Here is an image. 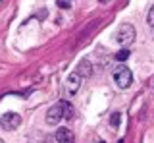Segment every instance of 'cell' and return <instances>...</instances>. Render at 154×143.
I'll return each mask as SVG.
<instances>
[{
  "instance_id": "1",
  "label": "cell",
  "mask_w": 154,
  "mask_h": 143,
  "mask_svg": "<svg viewBox=\"0 0 154 143\" xmlns=\"http://www.w3.org/2000/svg\"><path fill=\"white\" fill-rule=\"evenodd\" d=\"M71 116H73V106H71V103L60 101V103H56L54 106L46 112V124H48V126H56L58 122H62V118L69 120Z\"/></svg>"
},
{
  "instance_id": "2",
  "label": "cell",
  "mask_w": 154,
  "mask_h": 143,
  "mask_svg": "<svg viewBox=\"0 0 154 143\" xmlns=\"http://www.w3.org/2000/svg\"><path fill=\"white\" fill-rule=\"evenodd\" d=\"M135 37H137V33H135V27L129 25V23H123V25H119V29L116 31L114 35V41L118 43V45H131L135 41Z\"/></svg>"
},
{
  "instance_id": "3",
  "label": "cell",
  "mask_w": 154,
  "mask_h": 143,
  "mask_svg": "<svg viewBox=\"0 0 154 143\" xmlns=\"http://www.w3.org/2000/svg\"><path fill=\"white\" fill-rule=\"evenodd\" d=\"M114 81H116V85H118L119 89H127L129 85H131V81H133L131 70L125 68V66H118L116 72H114Z\"/></svg>"
},
{
  "instance_id": "4",
  "label": "cell",
  "mask_w": 154,
  "mask_h": 143,
  "mask_svg": "<svg viewBox=\"0 0 154 143\" xmlns=\"http://www.w3.org/2000/svg\"><path fill=\"white\" fill-rule=\"evenodd\" d=\"M81 83H83V78H81L77 72H73V74L67 75L66 83H64V89H66V95L67 97H73V95H77V91L81 89Z\"/></svg>"
},
{
  "instance_id": "5",
  "label": "cell",
  "mask_w": 154,
  "mask_h": 143,
  "mask_svg": "<svg viewBox=\"0 0 154 143\" xmlns=\"http://www.w3.org/2000/svg\"><path fill=\"white\" fill-rule=\"evenodd\" d=\"M0 124H2L4 130L12 132L16 130V128H19V124H21V116H19L17 112H6L0 116Z\"/></svg>"
},
{
  "instance_id": "6",
  "label": "cell",
  "mask_w": 154,
  "mask_h": 143,
  "mask_svg": "<svg viewBox=\"0 0 154 143\" xmlns=\"http://www.w3.org/2000/svg\"><path fill=\"white\" fill-rule=\"evenodd\" d=\"M77 74H79L81 75V78H91V75H93V64H91V60L89 58H83V60H81L79 62V64H77Z\"/></svg>"
},
{
  "instance_id": "7",
  "label": "cell",
  "mask_w": 154,
  "mask_h": 143,
  "mask_svg": "<svg viewBox=\"0 0 154 143\" xmlns=\"http://www.w3.org/2000/svg\"><path fill=\"white\" fill-rule=\"evenodd\" d=\"M73 132L67 130V128H60V130L56 132V141L58 143H73Z\"/></svg>"
},
{
  "instance_id": "8",
  "label": "cell",
  "mask_w": 154,
  "mask_h": 143,
  "mask_svg": "<svg viewBox=\"0 0 154 143\" xmlns=\"http://www.w3.org/2000/svg\"><path fill=\"white\" fill-rule=\"evenodd\" d=\"M116 58H118L119 62H125V60L129 58V50H125V49H123V50H119L118 54H116Z\"/></svg>"
},
{
  "instance_id": "9",
  "label": "cell",
  "mask_w": 154,
  "mask_h": 143,
  "mask_svg": "<svg viewBox=\"0 0 154 143\" xmlns=\"http://www.w3.org/2000/svg\"><path fill=\"white\" fill-rule=\"evenodd\" d=\"M146 23L150 27H154V6L150 8V10H148V16H146Z\"/></svg>"
},
{
  "instance_id": "10",
  "label": "cell",
  "mask_w": 154,
  "mask_h": 143,
  "mask_svg": "<svg viewBox=\"0 0 154 143\" xmlns=\"http://www.w3.org/2000/svg\"><path fill=\"white\" fill-rule=\"evenodd\" d=\"M58 6L64 8V10H67V8H69V2H67V0H58Z\"/></svg>"
},
{
  "instance_id": "11",
  "label": "cell",
  "mask_w": 154,
  "mask_h": 143,
  "mask_svg": "<svg viewBox=\"0 0 154 143\" xmlns=\"http://www.w3.org/2000/svg\"><path fill=\"white\" fill-rule=\"evenodd\" d=\"M112 124H114V126H118V124H119V112H114L112 114Z\"/></svg>"
},
{
  "instance_id": "12",
  "label": "cell",
  "mask_w": 154,
  "mask_h": 143,
  "mask_svg": "<svg viewBox=\"0 0 154 143\" xmlns=\"http://www.w3.org/2000/svg\"><path fill=\"white\" fill-rule=\"evenodd\" d=\"M0 143H4V141H2V139H0Z\"/></svg>"
},
{
  "instance_id": "13",
  "label": "cell",
  "mask_w": 154,
  "mask_h": 143,
  "mask_svg": "<svg viewBox=\"0 0 154 143\" xmlns=\"http://www.w3.org/2000/svg\"><path fill=\"white\" fill-rule=\"evenodd\" d=\"M118 143H123V141H118Z\"/></svg>"
}]
</instances>
